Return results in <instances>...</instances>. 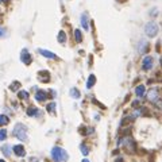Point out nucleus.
<instances>
[{"label": "nucleus", "mask_w": 162, "mask_h": 162, "mask_svg": "<svg viewBox=\"0 0 162 162\" xmlns=\"http://www.w3.org/2000/svg\"><path fill=\"white\" fill-rule=\"evenodd\" d=\"M52 158L54 162H66L69 155L62 147L56 146V147H53V150H52Z\"/></svg>", "instance_id": "f257e3e1"}, {"label": "nucleus", "mask_w": 162, "mask_h": 162, "mask_svg": "<svg viewBox=\"0 0 162 162\" xmlns=\"http://www.w3.org/2000/svg\"><path fill=\"white\" fill-rule=\"evenodd\" d=\"M119 146H123L128 153H134L135 151V142L131 137H124L119 141Z\"/></svg>", "instance_id": "f03ea898"}, {"label": "nucleus", "mask_w": 162, "mask_h": 162, "mask_svg": "<svg viewBox=\"0 0 162 162\" xmlns=\"http://www.w3.org/2000/svg\"><path fill=\"white\" fill-rule=\"evenodd\" d=\"M14 135L18 138L19 141H26L27 139V128L26 126H23L22 123H18L14 128Z\"/></svg>", "instance_id": "7ed1b4c3"}, {"label": "nucleus", "mask_w": 162, "mask_h": 162, "mask_svg": "<svg viewBox=\"0 0 162 162\" xmlns=\"http://www.w3.org/2000/svg\"><path fill=\"white\" fill-rule=\"evenodd\" d=\"M145 33H146V35H147L149 38H154L158 34V26H157V23L149 22L147 25L145 26Z\"/></svg>", "instance_id": "20e7f679"}, {"label": "nucleus", "mask_w": 162, "mask_h": 162, "mask_svg": "<svg viewBox=\"0 0 162 162\" xmlns=\"http://www.w3.org/2000/svg\"><path fill=\"white\" fill-rule=\"evenodd\" d=\"M158 99H161V97H160V92H158L155 88H153V89H150V91L147 92V100H149L150 103L154 104Z\"/></svg>", "instance_id": "39448f33"}, {"label": "nucleus", "mask_w": 162, "mask_h": 162, "mask_svg": "<svg viewBox=\"0 0 162 162\" xmlns=\"http://www.w3.org/2000/svg\"><path fill=\"white\" fill-rule=\"evenodd\" d=\"M153 64H154L153 57L146 56L143 61H142V68H143V70H150V69H153Z\"/></svg>", "instance_id": "423d86ee"}, {"label": "nucleus", "mask_w": 162, "mask_h": 162, "mask_svg": "<svg viewBox=\"0 0 162 162\" xmlns=\"http://www.w3.org/2000/svg\"><path fill=\"white\" fill-rule=\"evenodd\" d=\"M20 60H22V62L25 64V65H30V64H31V56H30V53L27 52V49H23L22 50Z\"/></svg>", "instance_id": "0eeeda50"}, {"label": "nucleus", "mask_w": 162, "mask_h": 162, "mask_svg": "<svg viewBox=\"0 0 162 162\" xmlns=\"http://www.w3.org/2000/svg\"><path fill=\"white\" fill-rule=\"evenodd\" d=\"M38 53H39L41 56L46 57V58H50V60H54V58H57V56H56V54H54V53H52V52H49V50L38 49Z\"/></svg>", "instance_id": "6e6552de"}, {"label": "nucleus", "mask_w": 162, "mask_h": 162, "mask_svg": "<svg viewBox=\"0 0 162 162\" xmlns=\"http://www.w3.org/2000/svg\"><path fill=\"white\" fill-rule=\"evenodd\" d=\"M12 150L15 151V154H16L18 157H23L26 154V151H25V147H23L22 145H15L14 147H12Z\"/></svg>", "instance_id": "1a4fd4ad"}, {"label": "nucleus", "mask_w": 162, "mask_h": 162, "mask_svg": "<svg viewBox=\"0 0 162 162\" xmlns=\"http://www.w3.org/2000/svg\"><path fill=\"white\" fill-rule=\"evenodd\" d=\"M81 26L84 27V30H88V29H89V19H88V15H87V14H83V15H81Z\"/></svg>", "instance_id": "9d476101"}, {"label": "nucleus", "mask_w": 162, "mask_h": 162, "mask_svg": "<svg viewBox=\"0 0 162 162\" xmlns=\"http://www.w3.org/2000/svg\"><path fill=\"white\" fill-rule=\"evenodd\" d=\"M35 99L38 100V101H43V100L47 99V93H46L45 91H37Z\"/></svg>", "instance_id": "9b49d317"}, {"label": "nucleus", "mask_w": 162, "mask_h": 162, "mask_svg": "<svg viewBox=\"0 0 162 162\" xmlns=\"http://www.w3.org/2000/svg\"><path fill=\"white\" fill-rule=\"evenodd\" d=\"M95 84H96V76L95 74H91L89 77H88V81H87V88H88V89H91Z\"/></svg>", "instance_id": "f8f14e48"}, {"label": "nucleus", "mask_w": 162, "mask_h": 162, "mask_svg": "<svg viewBox=\"0 0 162 162\" xmlns=\"http://www.w3.org/2000/svg\"><path fill=\"white\" fill-rule=\"evenodd\" d=\"M145 85H138L137 88H135V95L138 96V97H142V96L145 95Z\"/></svg>", "instance_id": "ddd939ff"}, {"label": "nucleus", "mask_w": 162, "mask_h": 162, "mask_svg": "<svg viewBox=\"0 0 162 162\" xmlns=\"http://www.w3.org/2000/svg\"><path fill=\"white\" fill-rule=\"evenodd\" d=\"M27 115H29V116H38V115H39V111H38V108H35V107H30L29 110H27Z\"/></svg>", "instance_id": "4468645a"}, {"label": "nucleus", "mask_w": 162, "mask_h": 162, "mask_svg": "<svg viewBox=\"0 0 162 162\" xmlns=\"http://www.w3.org/2000/svg\"><path fill=\"white\" fill-rule=\"evenodd\" d=\"M57 39H58L60 43H65V42H66V34H65L64 31H60L58 33V38H57Z\"/></svg>", "instance_id": "2eb2a0df"}, {"label": "nucleus", "mask_w": 162, "mask_h": 162, "mask_svg": "<svg viewBox=\"0 0 162 162\" xmlns=\"http://www.w3.org/2000/svg\"><path fill=\"white\" fill-rule=\"evenodd\" d=\"M10 123V119L8 116H6V115H0V126H6Z\"/></svg>", "instance_id": "dca6fc26"}, {"label": "nucleus", "mask_w": 162, "mask_h": 162, "mask_svg": "<svg viewBox=\"0 0 162 162\" xmlns=\"http://www.w3.org/2000/svg\"><path fill=\"white\" fill-rule=\"evenodd\" d=\"M74 39L79 42V43L83 41V34H81L80 30H74Z\"/></svg>", "instance_id": "f3484780"}, {"label": "nucleus", "mask_w": 162, "mask_h": 162, "mask_svg": "<svg viewBox=\"0 0 162 162\" xmlns=\"http://www.w3.org/2000/svg\"><path fill=\"white\" fill-rule=\"evenodd\" d=\"M10 150H11V146H8V145H4V146L2 147V151H3V154H4L6 157H8L10 154H11Z\"/></svg>", "instance_id": "a211bd4d"}, {"label": "nucleus", "mask_w": 162, "mask_h": 162, "mask_svg": "<svg viewBox=\"0 0 162 162\" xmlns=\"http://www.w3.org/2000/svg\"><path fill=\"white\" fill-rule=\"evenodd\" d=\"M70 96L73 99H80V92L76 89V88H72L70 89Z\"/></svg>", "instance_id": "6ab92c4d"}, {"label": "nucleus", "mask_w": 162, "mask_h": 162, "mask_svg": "<svg viewBox=\"0 0 162 162\" xmlns=\"http://www.w3.org/2000/svg\"><path fill=\"white\" fill-rule=\"evenodd\" d=\"M56 103H50V104H47V107H46V108H47V111H49V112L50 114H54V112H56Z\"/></svg>", "instance_id": "aec40b11"}, {"label": "nucleus", "mask_w": 162, "mask_h": 162, "mask_svg": "<svg viewBox=\"0 0 162 162\" xmlns=\"http://www.w3.org/2000/svg\"><path fill=\"white\" fill-rule=\"evenodd\" d=\"M146 49H147V43H146L145 41H141V43H139V53H145Z\"/></svg>", "instance_id": "412c9836"}, {"label": "nucleus", "mask_w": 162, "mask_h": 162, "mask_svg": "<svg viewBox=\"0 0 162 162\" xmlns=\"http://www.w3.org/2000/svg\"><path fill=\"white\" fill-rule=\"evenodd\" d=\"M80 150H81V153H83L84 155H88V153H89V147H88L87 145H81L80 146Z\"/></svg>", "instance_id": "4be33fe9"}, {"label": "nucleus", "mask_w": 162, "mask_h": 162, "mask_svg": "<svg viewBox=\"0 0 162 162\" xmlns=\"http://www.w3.org/2000/svg\"><path fill=\"white\" fill-rule=\"evenodd\" d=\"M19 97L27 100V99H29V92H27V91H20V92H19Z\"/></svg>", "instance_id": "5701e85b"}, {"label": "nucleus", "mask_w": 162, "mask_h": 162, "mask_svg": "<svg viewBox=\"0 0 162 162\" xmlns=\"http://www.w3.org/2000/svg\"><path fill=\"white\" fill-rule=\"evenodd\" d=\"M19 87H20V84H19L18 81H15V83H12V84H11L10 89H11V91H18V88H19Z\"/></svg>", "instance_id": "b1692460"}, {"label": "nucleus", "mask_w": 162, "mask_h": 162, "mask_svg": "<svg viewBox=\"0 0 162 162\" xmlns=\"http://www.w3.org/2000/svg\"><path fill=\"white\" fill-rule=\"evenodd\" d=\"M6 137H7V130H0V141H4L6 139Z\"/></svg>", "instance_id": "393cba45"}, {"label": "nucleus", "mask_w": 162, "mask_h": 162, "mask_svg": "<svg viewBox=\"0 0 162 162\" xmlns=\"http://www.w3.org/2000/svg\"><path fill=\"white\" fill-rule=\"evenodd\" d=\"M154 106H155V107H158V108H161V110H162V99H158L157 101L154 103Z\"/></svg>", "instance_id": "a878e982"}, {"label": "nucleus", "mask_w": 162, "mask_h": 162, "mask_svg": "<svg viewBox=\"0 0 162 162\" xmlns=\"http://www.w3.org/2000/svg\"><path fill=\"white\" fill-rule=\"evenodd\" d=\"M4 35H6V29L0 26V37H4Z\"/></svg>", "instance_id": "bb28decb"}, {"label": "nucleus", "mask_w": 162, "mask_h": 162, "mask_svg": "<svg viewBox=\"0 0 162 162\" xmlns=\"http://www.w3.org/2000/svg\"><path fill=\"white\" fill-rule=\"evenodd\" d=\"M83 162H89V161H88V160H83Z\"/></svg>", "instance_id": "cd10ccee"}, {"label": "nucleus", "mask_w": 162, "mask_h": 162, "mask_svg": "<svg viewBox=\"0 0 162 162\" xmlns=\"http://www.w3.org/2000/svg\"><path fill=\"white\" fill-rule=\"evenodd\" d=\"M2 2H4V3H7V2H8V0H2Z\"/></svg>", "instance_id": "c85d7f7f"}, {"label": "nucleus", "mask_w": 162, "mask_h": 162, "mask_svg": "<svg viewBox=\"0 0 162 162\" xmlns=\"http://www.w3.org/2000/svg\"><path fill=\"white\" fill-rule=\"evenodd\" d=\"M0 162H6V161L4 160H0Z\"/></svg>", "instance_id": "c756f323"}, {"label": "nucleus", "mask_w": 162, "mask_h": 162, "mask_svg": "<svg viewBox=\"0 0 162 162\" xmlns=\"http://www.w3.org/2000/svg\"><path fill=\"white\" fill-rule=\"evenodd\" d=\"M161 64H162V58H161Z\"/></svg>", "instance_id": "7c9ffc66"}, {"label": "nucleus", "mask_w": 162, "mask_h": 162, "mask_svg": "<svg viewBox=\"0 0 162 162\" xmlns=\"http://www.w3.org/2000/svg\"><path fill=\"white\" fill-rule=\"evenodd\" d=\"M0 3H2V0H0Z\"/></svg>", "instance_id": "2f4dec72"}]
</instances>
